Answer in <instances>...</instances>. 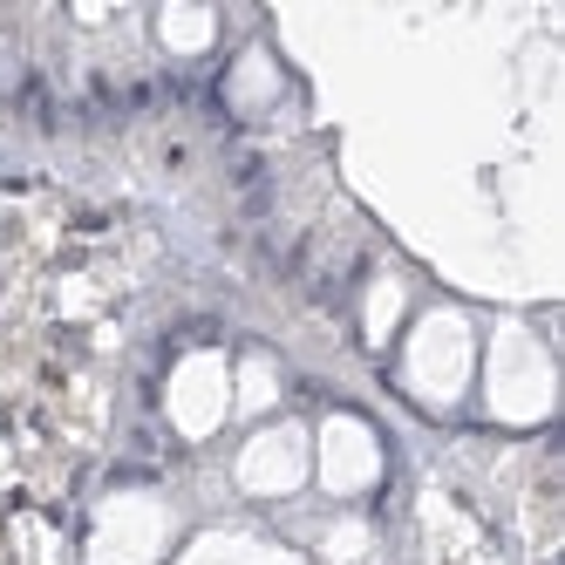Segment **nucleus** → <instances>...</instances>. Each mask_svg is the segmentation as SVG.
<instances>
[{
    "label": "nucleus",
    "mask_w": 565,
    "mask_h": 565,
    "mask_svg": "<svg viewBox=\"0 0 565 565\" xmlns=\"http://www.w3.org/2000/svg\"><path fill=\"white\" fill-rule=\"evenodd\" d=\"M279 96H287V75H279V62H273L266 49H246V55L232 62L225 103H232L238 116H266V109H279Z\"/></svg>",
    "instance_id": "obj_7"
},
{
    "label": "nucleus",
    "mask_w": 565,
    "mask_h": 565,
    "mask_svg": "<svg viewBox=\"0 0 565 565\" xmlns=\"http://www.w3.org/2000/svg\"><path fill=\"white\" fill-rule=\"evenodd\" d=\"M382 470H388V457H382L375 423L334 409L328 423L313 429V477H320V491H328V498H341V504L348 498H369L375 483H382Z\"/></svg>",
    "instance_id": "obj_5"
},
{
    "label": "nucleus",
    "mask_w": 565,
    "mask_h": 565,
    "mask_svg": "<svg viewBox=\"0 0 565 565\" xmlns=\"http://www.w3.org/2000/svg\"><path fill=\"white\" fill-rule=\"evenodd\" d=\"M178 545V504L150 483H124L109 491L89 518V539H83V558L89 565H164Z\"/></svg>",
    "instance_id": "obj_3"
},
{
    "label": "nucleus",
    "mask_w": 565,
    "mask_h": 565,
    "mask_svg": "<svg viewBox=\"0 0 565 565\" xmlns=\"http://www.w3.org/2000/svg\"><path fill=\"white\" fill-rule=\"evenodd\" d=\"M307 477H313V429L294 423V416L253 429L246 450L232 457V483L246 498H294Z\"/></svg>",
    "instance_id": "obj_4"
},
{
    "label": "nucleus",
    "mask_w": 565,
    "mask_h": 565,
    "mask_svg": "<svg viewBox=\"0 0 565 565\" xmlns=\"http://www.w3.org/2000/svg\"><path fill=\"white\" fill-rule=\"evenodd\" d=\"M178 565H294V552L259 532H205L198 545H184Z\"/></svg>",
    "instance_id": "obj_8"
},
{
    "label": "nucleus",
    "mask_w": 565,
    "mask_h": 565,
    "mask_svg": "<svg viewBox=\"0 0 565 565\" xmlns=\"http://www.w3.org/2000/svg\"><path fill=\"white\" fill-rule=\"evenodd\" d=\"M164 416H171V429L184 443H205V436L225 429V416H232V361L218 348H191L178 369H171V382H164Z\"/></svg>",
    "instance_id": "obj_6"
},
{
    "label": "nucleus",
    "mask_w": 565,
    "mask_h": 565,
    "mask_svg": "<svg viewBox=\"0 0 565 565\" xmlns=\"http://www.w3.org/2000/svg\"><path fill=\"white\" fill-rule=\"evenodd\" d=\"M402 307H409V279H402V273H375L369 300H361V334H369V348H388V334L402 328Z\"/></svg>",
    "instance_id": "obj_10"
},
{
    "label": "nucleus",
    "mask_w": 565,
    "mask_h": 565,
    "mask_svg": "<svg viewBox=\"0 0 565 565\" xmlns=\"http://www.w3.org/2000/svg\"><path fill=\"white\" fill-rule=\"evenodd\" d=\"M477 382V328L463 307H429L409 341H402V388H409L423 409H457Z\"/></svg>",
    "instance_id": "obj_1"
},
{
    "label": "nucleus",
    "mask_w": 565,
    "mask_h": 565,
    "mask_svg": "<svg viewBox=\"0 0 565 565\" xmlns=\"http://www.w3.org/2000/svg\"><path fill=\"white\" fill-rule=\"evenodd\" d=\"M157 42L171 55H205L218 42V14L212 8H164L157 14Z\"/></svg>",
    "instance_id": "obj_12"
},
{
    "label": "nucleus",
    "mask_w": 565,
    "mask_h": 565,
    "mask_svg": "<svg viewBox=\"0 0 565 565\" xmlns=\"http://www.w3.org/2000/svg\"><path fill=\"white\" fill-rule=\"evenodd\" d=\"M558 402V369H552V348L518 328V320H504V328L491 334V354H483V409H491L504 429H532L552 416Z\"/></svg>",
    "instance_id": "obj_2"
},
{
    "label": "nucleus",
    "mask_w": 565,
    "mask_h": 565,
    "mask_svg": "<svg viewBox=\"0 0 565 565\" xmlns=\"http://www.w3.org/2000/svg\"><path fill=\"white\" fill-rule=\"evenodd\" d=\"M320 558H328V565H382L375 524H369V518H354V511L328 518V524H320Z\"/></svg>",
    "instance_id": "obj_9"
},
{
    "label": "nucleus",
    "mask_w": 565,
    "mask_h": 565,
    "mask_svg": "<svg viewBox=\"0 0 565 565\" xmlns=\"http://www.w3.org/2000/svg\"><path fill=\"white\" fill-rule=\"evenodd\" d=\"M279 388H287V382H279V361L273 354H246L232 369V409L238 416H266L273 402H279Z\"/></svg>",
    "instance_id": "obj_11"
}]
</instances>
